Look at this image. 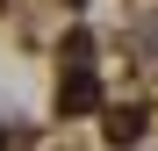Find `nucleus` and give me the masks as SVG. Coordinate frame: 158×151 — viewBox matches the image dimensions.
Listing matches in <instances>:
<instances>
[{"mask_svg": "<svg viewBox=\"0 0 158 151\" xmlns=\"http://www.w3.org/2000/svg\"><path fill=\"white\" fill-rule=\"evenodd\" d=\"M58 101L79 115V108H94V58H86V36L72 43V72H65V86H58Z\"/></svg>", "mask_w": 158, "mask_h": 151, "instance_id": "1", "label": "nucleus"}, {"mask_svg": "<svg viewBox=\"0 0 158 151\" xmlns=\"http://www.w3.org/2000/svg\"><path fill=\"white\" fill-rule=\"evenodd\" d=\"M144 137V108H108V144H137Z\"/></svg>", "mask_w": 158, "mask_h": 151, "instance_id": "2", "label": "nucleus"}]
</instances>
